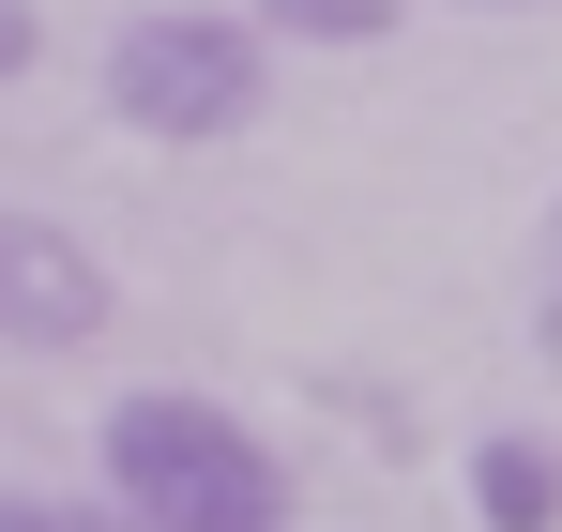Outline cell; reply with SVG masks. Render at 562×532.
Listing matches in <instances>:
<instances>
[{
    "instance_id": "1",
    "label": "cell",
    "mask_w": 562,
    "mask_h": 532,
    "mask_svg": "<svg viewBox=\"0 0 562 532\" xmlns=\"http://www.w3.org/2000/svg\"><path fill=\"white\" fill-rule=\"evenodd\" d=\"M92 472L106 502L137 532H289V456L244 426V411H213V396H106L92 426Z\"/></svg>"
},
{
    "instance_id": "2",
    "label": "cell",
    "mask_w": 562,
    "mask_h": 532,
    "mask_svg": "<svg viewBox=\"0 0 562 532\" xmlns=\"http://www.w3.org/2000/svg\"><path fill=\"white\" fill-rule=\"evenodd\" d=\"M274 107V31L244 0H153L106 31V122L153 153H213Z\"/></svg>"
},
{
    "instance_id": "3",
    "label": "cell",
    "mask_w": 562,
    "mask_h": 532,
    "mask_svg": "<svg viewBox=\"0 0 562 532\" xmlns=\"http://www.w3.org/2000/svg\"><path fill=\"white\" fill-rule=\"evenodd\" d=\"M106 335V259L61 213H0V351H92Z\"/></svg>"
},
{
    "instance_id": "4",
    "label": "cell",
    "mask_w": 562,
    "mask_h": 532,
    "mask_svg": "<svg viewBox=\"0 0 562 532\" xmlns=\"http://www.w3.org/2000/svg\"><path fill=\"white\" fill-rule=\"evenodd\" d=\"M471 518L486 532H562V442L486 426V442H471Z\"/></svg>"
},
{
    "instance_id": "5",
    "label": "cell",
    "mask_w": 562,
    "mask_h": 532,
    "mask_svg": "<svg viewBox=\"0 0 562 532\" xmlns=\"http://www.w3.org/2000/svg\"><path fill=\"white\" fill-rule=\"evenodd\" d=\"M274 46H380L395 31V0H244Z\"/></svg>"
},
{
    "instance_id": "6",
    "label": "cell",
    "mask_w": 562,
    "mask_h": 532,
    "mask_svg": "<svg viewBox=\"0 0 562 532\" xmlns=\"http://www.w3.org/2000/svg\"><path fill=\"white\" fill-rule=\"evenodd\" d=\"M0 532H137L122 502H61V487H0Z\"/></svg>"
},
{
    "instance_id": "7",
    "label": "cell",
    "mask_w": 562,
    "mask_h": 532,
    "mask_svg": "<svg viewBox=\"0 0 562 532\" xmlns=\"http://www.w3.org/2000/svg\"><path fill=\"white\" fill-rule=\"evenodd\" d=\"M31 62H46V15H31V0H0V91L31 77Z\"/></svg>"
},
{
    "instance_id": "8",
    "label": "cell",
    "mask_w": 562,
    "mask_h": 532,
    "mask_svg": "<svg viewBox=\"0 0 562 532\" xmlns=\"http://www.w3.org/2000/svg\"><path fill=\"white\" fill-rule=\"evenodd\" d=\"M532 351H548V365H562V274H548V304H532Z\"/></svg>"
},
{
    "instance_id": "9",
    "label": "cell",
    "mask_w": 562,
    "mask_h": 532,
    "mask_svg": "<svg viewBox=\"0 0 562 532\" xmlns=\"http://www.w3.org/2000/svg\"><path fill=\"white\" fill-rule=\"evenodd\" d=\"M548 259H562V198H548Z\"/></svg>"
}]
</instances>
